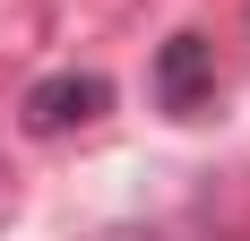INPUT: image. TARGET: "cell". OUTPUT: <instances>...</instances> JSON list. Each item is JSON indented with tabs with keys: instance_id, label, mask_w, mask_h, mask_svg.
<instances>
[{
	"instance_id": "1",
	"label": "cell",
	"mask_w": 250,
	"mask_h": 241,
	"mask_svg": "<svg viewBox=\"0 0 250 241\" xmlns=\"http://www.w3.org/2000/svg\"><path fill=\"white\" fill-rule=\"evenodd\" d=\"M112 103V86H104L95 69H61V78H35L18 103V120L35 129V138H61V129H86V120Z\"/></svg>"
},
{
	"instance_id": "2",
	"label": "cell",
	"mask_w": 250,
	"mask_h": 241,
	"mask_svg": "<svg viewBox=\"0 0 250 241\" xmlns=\"http://www.w3.org/2000/svg\"><path fill=\"white\" fill-rule=\"evenodd\" d=\"M207 95H216V43L207 35H173V43L155 52V103L190 120Z\"/></svg>"
}]
</instances>
